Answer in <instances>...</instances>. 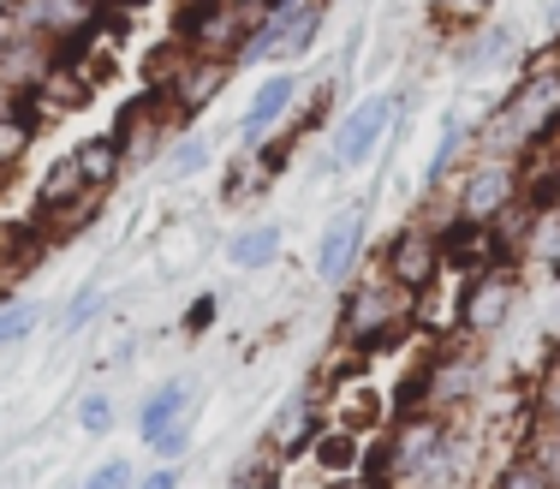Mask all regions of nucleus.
<instances>
[{"instance_id":"obj_21","label":"nucleus","mask_w":560,"mask_h":489,"mask_svg":"<svg viewBox=\"0 0 560 489\" xmlns=\"http://www.w3.org/2000/svg\"><path fill=\"white\" fill-rule=\"evenodd\" d=\"M36 257H43V221H7L0 228V287L19 269H31Z\"/></svg>"},{"instance_id":"obj_14","label":"nucleus","mask_w":560,"mask_h":489,"mask_svg":"<svg viewBox=\"0 0 560 489\" xmlns=\"http://www.w3.org/2000/svg\"><path fill=\"white\" fill-rule=\"evenodd\" d=\"M518 55H525V36H518L513 24H489L483 19L459 48V72L465 78H489V72H501V66H513Z\"/></svg>"},{"instance_id":"obj_39","label":"nucleus","mask_w":560,"mask_h":489,"mask_svg":"<svg viewBox=\"0 0 560 489\" xmlns=\"http://www.w3.org/2000/svg\"><path fill=\"white\" fill-rule=\"evenodd\" d=\"M542 12H549V31L560 36V0H549V7H542Z\"/></svg>"},{"instance_id":"obj_35","label":"nucleus","mask_w":560,"mask_h":489,"mask_svg":"<svg viewBox=\"0 0 560 489\" xmlns=\"http://www.w3.org/2000/svg\"><path fill=\"white\" fill-rule=\"evenodd\" d=\"M215 305H221V299H209V293H203V299H197V305H191V311H185V335H203V328H209V323H215Z\"/></svg>"},{"instance_id":"obj_13","label":"nucleus","mask_w":560,"mask_h":489,"mask_svg":"<svg viewBox=\"0 0 560 489\" xmlns=\"http://www.w3.org/2000/svg\"><path fill=\"white\" fill-rule=\"evenodd\" d=\"M323 430H328L323 400H316V394H292V400L275 412V424H269V454L280 459V466H287V459L311 454L316 435H323Z\"/></svg>"},{"instance_id":"obj_33","label":"nucleus","mask_w":560,"mask_h":489,"mask_svg":"<svg viewBox=\"0 0 560 489\" xmlns=\"http://www.w3.org/2000/svg\"><path fill=\"white\" fill-rule=\"evenodd\" d=\"M185 447H191V418H185V424H173V430H162V435H155V442H150V454L162 459V466H179V459H185Z\"/></svg>"},{"instance_id":"obj_29","label":"nucleus","mask_w":560,"mask_h":489,"mask_svg":"<svg viewBox=\"0 0 560 489\" xmlns=\"http://www.w3.org/2000/svg\"><path fill=\"white\" fill-rule=\"evenodd\" d=\"M114 400H108V394H84V400H78V430H84V435H108L114 430Z\"/></svg>"},{"instance_id":"obj_4","label":"nucleus","mask_w":560,"mask_h":489,"mask_svg":"<svg viewBox=\"0 0 560 489\" xmlns=\"http://www.w3.org/2000/svg\"><path fill=\"white\" fill-rule=\"evenodd\" d=\"M316 36H323V0H292L280 12H257V31H250L238 66H292L311 55Z\"/></svg>"},{"instance_id":"obj_17","label":"nucleus","mask_w":560,"mask_h":489,"mask_svg":"<svg viewBox=\"0 0 560 489\" xmlns=\"http://www.w3.org/2000/svg\"><path fill=\"white\" fill-rule=\"evenodd\" d=\"M311 459H316V471H323V478H364V435L328 424L323 435H316Z\"/></svg>"},{"instance_id":"obj_10","label":"nucleus","mask_w":560,"mask_h":489,"mask_svg":"<svg viewBox=\"0 0 560 489\" xmlns=\"http://www.w3.org/2000/svg\"><path fill=\"white\" fill-rule=\"evenodd\" d=\"M299 90H304V72H292V66H280L275 78H262L257 96H250V108L238 114V143H245V150H257L262 138H275V131L292 120Z\"/></svg>"},{"instance_id":"obj_1","label":"nucleus","mask_w":560,"mask_h":489,"mask_svg":"<svg viewBox=\"0 0 560 489\" xmlns=\"http://www.w3.org/2000/svg\"><path fill=\"white\" fill-rule=\"evenodd\" d=\"M555 131H560V66L549 60V66H530V72L518 78V90L477 126V138H483V155L513 162V155L549 143Z\"/></svg>"},{"instance_id":"obj_37","label":"nucleus","mask_w":560,"mask_h":489,"mask_svg":"<svg viewBox=\"0 0 560 489\" xmlns=\"http://www.w3.org/2000/svg\"><path fill=\"white\" fill-rule=\"evenodd\" d=\"M226 7H238V12H280V7H292V0H226Z\"/></svg>"},{"instance_id":"obj_12","label":"nucleus","mask_w":560,"mask_h":489,"mask_svg":"<svg viewBox=\"0 0 560 489\" xmlns=\"http://www.w3.org/2000/svg\"><path fill=\"white\" fill-rule=\"evenodd\" d=\"M55 60H60V48L43 43V36H31V31L0 36V90H7V96H36L43 78L55 72Z\"/></svg>"},{"instance_id":"obj_25","label":"nucleus","mask_w":560,"mask_h":489,"mask_svg":"<svg viewBox=\"0 0 560 489\" xmlns=\"http://www.w3.org/2000/svg\"><path fill=\"white\" fill-rule=\"evenodd\" d=\"M209 155H215V143H209L203 131H185V138L167 150V179H197L209 167Z\"/></svg>"},{"instance_id":"obj_15","label":"nucleus","mask_w":560,"mask_h":489,"mask_svg":"<svg viewBox=\"0 0 560 489\" xmlns=\"http://www.w3.org/2000/svg\"><path fill=\"white\" fill-rule=\"evenodd\" d=\"M191 400H197V382L191 376L155 382V388L143 394V406H138V442H155L162 430L185 424V418H191Z\"/></svg>"},{"instance_id":"obj_5","label":"nucleus","mask_w":560,"mask_h":489,"mask_svg":"<svg viewBox=\"0 0 560 489\" xmlns=\"http://www.w3.org/2000/svg\"><path fill=\"white\" fill-rule=\"evenodd\" d=\"M518 209V167L501 155H477L471 167L453 185V216L471 228H506Z\"/></svg>"},{"instance_id":"obj_32","label":"nucleus","mask_w":560,"mask_h":489,"mask_svg":"<svg viewBox=\"0 0 560 489\" xmlns=\"http://www.w3.org/2000/svg\"><path fill=\"white\" fill-rule=\"evenodd\" d=\"M489 7H495V0H435V19L442 24H483L489 19Z\"/></svg>"},{"instance_id":"obj_26","label":"nucleus","mask_w":560,"mask_h":489,"mask_svg":"<svg viewBox=\"0 0 560 489\" xmlns=\"http://www.w3.org/2000/svg\"><path fill=\"white\" fill-rule=\"evenodd\" d=\"M269 179H275V174L257 162V150H245V155L233 162V174H226V203H250V197H257Z\"/></svg>"},{"instance_id":"obj_36","label":"nucleus","mask_w":560,"mask_h":489,"mask_svg":"<svg viewBox=\"0 0 560 489\" xmlns=\"http://www.w3.org/2000/svg\"><path fill=\"white\" fill-rule=\"evenodd\" d=\"M131 489H185V478H179V466H155L150 478H138Z\"/></svg>"},{"instance_id":"obj_22","label":"nucleus","mask_w":560,"mask_h":489,"mask_svg":"<svg viewBox=\"0 0 560 489\" xmlns=\"http://www.w3.org/2000/svg\"><path fill=\"white\" fill-rule=\"evenodd\" d=\"M78 167H84V185L90 191H108V185L126 174V155H119V143H114V131H102V138H90V143H78Z\"/></svg>"},{"instance_id":"obj_27","label":"nucleus","mask_w":560,"mask_h":489,"mask_svg":"<svg viewBox=\"0 0 560 489\" xmlns=\"http://www.w3.org/2000/svg\"><path fill=\"white\" fill-rule=\"evenodd\" d=\"M31 328H36V305H24V299H0V352H12Z\"/></svg>"},{"instance_id":"obj_19","label":"nucleus","mask_w":560,"mask_h":489,"mask_svg":"<svg viewBox=\"0 0 560 489\" xmlns=\"http://www.w3.org/2000/svg\"><path fill=\"white\" fill-rule=\"evenodd\" d=\"M280 245H287V233H280L275 221H257V228H238L233 240H226V263L245 269V275H257L280 257Z\"/></svg>"},{"instance_id":"obj_20","label":"nucleus","mask_w":560,"mask_h":489,"mask_svg":"<svg viewBox=\"0 0 560 489\" xmlns=\"http://www.w3.org/2000/svg\"><path fill=\"white\" fill-rule=\"evenodd\" d=\"M96 96V84H90V72H78L72 60H55V72L43 78V90H36V102H43V114H66V108H84V102Z\"/></svg>"},{"instance_id":"obj_30","label":"nucleus","mask_w":560,"mask_h":489,"mask_svg":"<svg viewBox=\"0 0 560 489\" xmlns=\"http://www.w3.org/2000/svg\"><path fill=\"white\" fill-rule=\"evenodd\" d=\"M280 471H287V466H280L275 454H262V459H250V466H238L226 489H280Z\"/></svg>"},{"instance_id":"obj_31","label":"nucleus","mask_w":560,"mask_h":489,"mask_svg":"<svg viewBox=\"0 0 560 489\" xmlns=\"http://www.w3.org/2000/svg\"><path fill=\"white\" fill-rule=\"evenodd\" d=\"M489 489H549V484H542V471L537 466H530V459H501V471H495V484H489Z\"/></svg>"},{"instance_id":"obj_16","label":"nucleus","mask_w":560,"mask_h":489,"mask_svg":"<svg viewBox=\"0 0 560 489\" xmlns=\"http://www.w3.org/2000/svg\"><path fill=\"white\" fill-rule=\"evenodd\" d=\"M43 120H48V114H43V102H36V96H12L7 108H0V174H12V167L31 155Z\"/></svg>"},{"instance_id":"obj_34","label":"nucleus","mask_w":560,"mask_h":489,"mask_svg":"<svg viewBox=\"0 0 560 489\" xmlns=\"http://www.w3.org/2000/svg\"><path fill=\"white\" fill-rule=\"evenodd\" d=\"M78 489H131V459H102Z\"/></svg>"},{"instance_id":"obj_24","label":"nucleus","mask_w":560,"mask_h":489,"mask_svg":"<svg viewBox=\"0 0 560 489\" xmlns=\"http://www.w3.org/2000/svg\"><path fill=\"white\" fill-rule=\"evenodd\" d=\"M465 138H477V131L465 126L459 114H447V120H442V143H435V155H430V174H423V179H430V185H442V179L453 174V167H459V150H465Z\"/></svg>"},{"instance_id":"obj_41","label":"nucleus","mask_w":560,"mask_h":489,"mask_svg":"<svg viewBox=\"0 0 560 489\" xmlns=\"http://www.w3.org/2000/svg\"><path fill=\"white\" fill-rule=\"evenodd\" d=\"M549 364H560V335H555V359H549Z\"/></svg>"},{"instance_id":"obj_6","label":"nucleus","mask_w":560,"mask_h":489,"mask_svg":"<svg viewBox=\"0 0 560 489\" xmlns=\"http://www.w3.org/2000/svg\"><path fill=\"white\" fill-rule=\"evenodd\" d=\"M394 120H399V90H376V96H364L358 108H346L340 126H335V143H328V167H335V174L364 167L370 155L388 143Z\"/></svg>"},{"instance_id":"obj_38","label":"nucleus","mask_w":560,"mask_h":489,"mask_svg":"<svg viewBox=\"0 0 560 489\" xmlns=\"http://www.w3.org/2000/svg\"><path fill=\"white\" fill-rule=\"evenodd\" d=\"M323 489H376V484H364V478H328Z\"/></svg>"},{"instance_id":"obj_28","label":"nucleus","mask_w":560,"mask_h":489,"mask_svg":"<svg viewBox=\"0 0 560 489\" xmlns=\"http://www.w3.org/2000/svg\"><path fill=\"white\" fill-rule=\"evenodd\" d=\"M102 305H108V293H102V287H78L72 305H66V316H60V328H66V335H78L84 323H96V316H102Z\"/></svg>"},{"instance_id":"obj_23","label":"nucleus","mask_w":560,"mask_h":489,"mask_svg":"<svg viewBox=\"0 0 560 489\" xmlns=\"http://www.w3.org/2000/svg\"><path fill=\"white\" fill-rule=\"evenodd\" d=\"M518 459H530V466L542 471V484L560 489V430L555 424H537V418H530L525 435H518Z\"/></svg>"},{"instance_id":"obj_18","label":"nucleus","mask_w":560,"mask_h":489,"mask_svg":"<svg viewBox=\"0 0 560 489\" xmlns=\"http://www.w3.org/2000/svg\"><path fill=\"white\" fill-rule=\"evenodd\" d=\"M78 197H96L84 185V167H78V155H60V162H48L43 185H36V209L43 216H60V209H72Z\"/></svg>"},{"instance_id":"obj_9","label":"nucleus","mask_w":560,"mask_h":489,"mask_svg":"<svg viewBox=\"0 0 560 489\" xmlns=\"http://www.w3.org/2000/svg\"><path fill=\"white\" fill-rule=\"evenodd\" d=\"M96 24H102V7H90V0H19L12 7V31H31L55 48L90 43Z\"/></svg>"},{"instance_id":"obj_2","label":"nucleus","mask_w":560,"mask_h":489,"mask_svg":"<svg viewBox=\"0 0 560 489\" xmlns=\"http://www.w3.org/2000/svg\"><path fill=\"white\" fill-rule=\"evenodd\" d=\"M411 328H418V299H411L406 287H394L382 269L364 275V281L346 293V305H340V340L358 352V359H370V352H394Z\"/></svg>"},{"instance_id":"obj_11","label":"nucleus","mask_w":560,"mask_h":489,"mask_svg":"<svg viewBox=\"0 0 560 489\" xmlns=\"http://www.w3.org/2000/svg\"><path fill=\"white\" fill-rule=\"evenodd\" d=\"M358 257H364V203H346L335 221L323 228V240H316V281H328V287H340V281H352V269H358Z\"/></svg>"},{"instance_id":"obj_7","label":"nucleus","mask_w":560,"mask_h":489,"mask_svg":"<svg viewBox=\"0 0 560 489\" xmlns=\"http://www.w3.org/2000/svg\"><path fill=\"white\" fill-rule=\"evenodd\" d=\"M513 311H518V275L513 269H483L459 287V299H453V328H459L465 340H489L513 323Z\"/></svg>"},{"instance_id":"obj_8","label":"nucleus","mask_w":560,"mask_h":489,"mask_svg":"<svg viewBox=\"0 0 560 489\" xmlns=\"http://www.w3.org/2000/svg\"><path fill=\"white\" fill-rule=\"evenodd\" d=\"M382 275H388L394 287H406L411 299H423L435 281L447 275V263H442V233L430 228V221H406V228L394 233L388 245H382V263H376Z\"/></svg>"},{"instance_id":"obj_40","label":"nucleus","mask_w":560,"mask_h":489,"mask_svg":"<svg viewBox=\"0 0 560 489\" xmlns=\"http://www.w3.org/2000/svg\"><path fill=\"white\" fill-rule=\"evenodd\" d=\"M90 7H119V0H90ZM138 7H143V0H138Z\"/></svg>"},{"instance_id":"obj_3","label":"nucleus","mask_w":560,"mask_h":489,"mask_svg":"<svg viewBox=\"0 0 560 489\" xmlns=\"http://www.w3.org/2000/svg\"><path fill=\"white\" fill-rule=\"evenodd\" d=\"M238 66L233 60H209V55H191L185 43H173L167 55L150 60V96L162 102L167 126H191L197 114L209 108V102L226 90V78H233Z\"/></svg>"}]
</instances>
